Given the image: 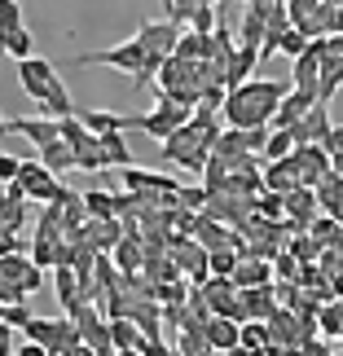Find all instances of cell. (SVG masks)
Masks as SVG:
<instances>
[{
  "label": "cell",
  "mask_w": 343,
  "mask_h": 356,
  "mask_svg": "<svg viewBox=\"0 0 343 356\" xmlns=\"http://www.w3.org/2000/svg\"><path fill=\"white\" fill-rule=\"evenodd\" d=\"M291 92V84H282V79H255V84H238L225 97V123L233 132H255L264 128V123L278 115L282 97Z\"/></svg>",
  "instance_id": "6da1fadb"
},
{
  "label": "cell",
  "mask_w": 343,
  "mask_h": 356,
  "mask_svg": "<svg viewBox=\"0 0 343 356\" xmlns=\"http://www.w3.org/2000/svg\"><path fill=\"white\" fill-rule=\"evenodd\" d=\"M18 185H22V194L26 198H35V202H62L71 189H66L58 176H49L45 168H40V159H22V172H18Z\"/></svg>",
  "instance_id": "7a4b0ae2"
},
{
  "label": "cell",
  "mask_w": 343,
  "mask_h": 356,
  "mask_svg": "<svg viewBox=\"0 0 343 356\" xmlns=\"http://www.w3.org/2000/svg\"><path fill=\"white\" fill-rule=\"evenodd\" d=\"M163 159L176 163V168H185V172H202V168H207V159H212V149L202 145L189 128H181V132H172L168 141H163Z\"/></svg>",
  "instance_id": "3957f363"
},
{
  "label": "cell",
  "mask_w": 343,
  "mask_h": 356,
  "mask_svg": "<svg viewBox=\"0 0 343 356\" xmlns=\"http://www.w3.org/2000/svg\"><path fill=\"white\" fill-rule=\"evenodd\" d=\"M145 62V49L136 44V40H123V44L106 49V53H79V58H71V66H115V71H128L136 75Z\"/></svg>",
  "instance_id": "277c9868"
},
{
  "label": "cell",
  "mask_w": 343,
  "mask_h": 356,
  "mask_svg": "<svg viewBox=\"0 0 343 356\" xmlns=\"http://www.w3.org/2000/svg\"><path fill=\"white\" fill-rule=\"evenodd\" d=\"M185 123H189V115L176 111V106H168V102H163L154 115H128V128H141L145 136H154V141H168V136L181 132Z\"/></svg>",
  "instance_id": "5b68a950"
},
{
  "label": "cell",
  "mask_w": 343,
  "mask_h": 356,
  "mask_svg": "<svg viewBox=\"0 0 343 356\" xmlns=\"http://www.w3.org/2000/svg\"><path fill=\"white\" fill-rule=\"evenodd\" d=\"M26 136V141H31V149H35V154H40V149H45V145H53V141H62V136H58V123H53V119H26V115H5V136Z\"/></svg>",
  "instance_id": "8992f818"
},
{
  "label": "cell",
  "mask_w": 343,
  "mask_h": 356,
  "mask_svg": "<svg viewBox=\"0 0 343 356\" xmlns=\"http://www.w3.org/2000/svg\"><path fill=\"white\" fill-rule=\"evenodd\" d=\"M317 84H321V49L317 40L304 49V58H295V75H291V92H299V97L317 102Z\"/></svg>",
  "instance_id": "52a82bcc"
},
{
  "label": "cell",
  "mask_w": 343,
  "mask_h": 356,
  "mask_svg": "<svg viewBox=\"0 0 343 356\" xmlns=\"http://www.w3.org/2000/svg\"><path fill=\"white\" fill-rule=\"evenodd\" d=\"M330 128H335V123H330V106H312V111L299 119L295 128H286V132H291L295 149H304V145H321L326 136H330Z\"/></svg>",
  "instance_id": "ba28073f"
},
{
  "label": "cell",
  "mask_w": 343,
  "mask_h": 356,
  "mask_svg": "<svg viewBox=\"0 0 343 356\" xmlns=\"http://www.w3.org/2000/svg\"><path fill=\"white\" fill-rule=\"evenodd\" d=\"M58 79V66H53L49 58H26V62H18V84H22V92L26 97H45V88Z\"/></svg>",
  "instance_id": "9c48e42d"
},
{
  "label": "cell",
  "mask_w": 343,
  "mask_h": 356,
  "mask_svg": "<svg viewBox=\"0 0 343 356\" xmlns=\"http://www.w3.org/2000/svg\"><path fill=\"white\" fill-rule=\"evenodd\" d=\"M136 40V44H141L145 53H159V58H172V53H176V40H181V31H176V26H168V22H141V31H136L132 35Z\"/></svg>",
  "instance_id": "30bf717a"
},
{
  "label": "cell",
  "mask_w": 343,
  "mask_h": 356,
  "mask_svg": "<svg viewBox=\"0 0 343 356\" xmlns=\"http://www.w3.org/2000/svg\"><path fill=\"white\" fill-rule=\"evenodd\" d=\"M71 115H75V97H71V88H66V79H53V84L45 88V97H40V119L62 123V119H71Z\"/></svg>",
  "instance_id": "8fae6325"
},
{
  "label": "cell",
  "mask_w": 343,
  "mask_h": 356,
  "mask_svg": "<svg viewBox=\"0 0 343 356\" xmlns=\"http://www.w3.org/2000/svg\"><path fill=\"white\" fill-rule=\"evenodd\" d=\"M75 119L88 136H111L128 128V115H115V111H75Z\"/></svg>",
  "instance_id": "7c38bea8"
},
{
  "label": "cell",
  "mask_w": 343,
  "mask_h": 356,
  "mask_svg": "<svg viewBox=\"0 0 343 356\" xmlns=\"http://www.w3.org/2000/svg\"><path fill=\"white\" fill-rule=\"evenodd\" d=\"M238 330H242V325L225 321V317H207V321H202V339H207L212 352H233V348H238Z\"/></svg>",
  "instance_id": "4fadbf2b"
},
{
  "label": "cell",
  "mask_w": 343,
  "mask_h": 356,
  "mask_svg": "<svg viewBox=\"0 0 343 356\" xmlns=\"http://www.w3.org/2000/svg\"><path fill=\"white\" fill-rule=\"evenodd\" d=\"M172 264L176 268H185L194 282H207V251H202L198 242H176V255H172Z\"/></svg>",
  "instance_id": "5bb4252c"
},
{
  "label": "cell",
  "mask_w": 343,
  "mask_h": 356,
  "mask_svg": "<svg viewBox=\"0 0 343 356\" xmlns=\"http://www.w3.org/2000/svg\"><path fill=\"white\" fill-rule=\"evenodd\" d=\"M255 62H260V53L255 49H233L229 53V62H225V75H221V84H229V88H238V84H246V75L255 71Z\"/></svg>",
  "instance_id": "9a60e30c"
},
{
  "label": "cell",
  "mask_w": 343,
  "mask_h": 356,
  "mask_svg": "<svg viewBox=\"0 0 343 356\" xmlns=\"http://www.w3.org/2000/svg\"><path fill=\"white\" fill-rule=\"evenodd\" d=\"M312 106H317V102L299 97V92H286V97H282V106H278V115L269 119V123H273V132H286V128H295V123H299V119H304V115L312 111Z\"/></svg>",
  "instance_id": "2e32d148"
},
{
  "label": "cell",
  "mask_w": 343,
  "mask_h": 356,
  "mask_svg": "<svg viewBox=\"0 0 343 356\" xmlns=\"http://www.w3.org/2000/svg\"><path fill=\"white\" fill-rule=\"evenodd\" d=\"M233 291H251L255 282H269V264L255 255H238V268H233Z\"/></svg>",
  "instance_id": "e0dca14e"
},
{
  "label": "cell",
  "mask_w": 343,
  "mask_h": 356,
  "mask_svg": "<svg viewBox=\"0 0 343 356\" xmlns=\"http://www.w3.org/2000/svg\"><path fill=\"white\" fill-rule=\"evenodd\" d=\"M40 168H45L49 176H58V181H62V176L75 168V154H71V145H66V141H53V145H45V149H40Z\"/></svg>",
  "instance_id": "ac0fdd59"
},
{
  "label": "cell",
  "mask_w": 343,
  "mask_h": 356,
  "mask_svg": "<svg viewBox=\"0 0 343 356\" xmlns=\"http://www.w3.org/2000/svg\"><path fill=\"white\" fill-rule=\"evenodd\" d=\"M97 145H102V163L106 168H132V149H128V141H123L119 132H111V136H97Z\"/></svg>",
  "instance_id": "d6986e66"
},
{
  "label": "cell",
  "mask_w": 343,
  "mask_h": 356,
  "mask_svg": "<svg viewBox=\"0 0 343 356\" xmlns=\"http://www.w3.org/2000/svg\"><path fill=\"white\" fill-rule=\"evenodd\" d=\"M53 277H58V299H62V308H66V317L84 304L79 299V282H75V268L71 264H62V268H53Z\"/></svg>",
  "instance_id": "ffe728a7"
},
{
  "label": "cell",
  "mask_w": 343,
  "mask_h": 356,
  "mask_svg": "<svg viewBox=\"0 0 343 356\" xmlns=\"http://www.w3.org/2000/svg\"><path fill=\"white\" fill-rule=\"evenodd\" d=\"M189 26H194V35L212 40L216 26H221V5H202V0H194V18H189Z\"/></svg>",
  "instance_id": "44dd1931"
},
{
  "label": "cell",
  "mask_w": 343,
  "mask_h": 356,
  "mask_svg": "<svg viewBox=\"0 0 343 356\" xmlns=\"http://www.w3.org/2000/svg\"><path fill=\"white\" fill-rule=\"evenodd\" d=\"M84 211H93V220H119L115 216V194H102V189H88L84 198Z\"/></svg>",
  "instance_id": "7402d4cb"
},
{
  "label": "cell",
  "mask_w": 343,
  "mask_h": 356,
  "mask_svg": "<svg viewBox=\"0 0 343 356\" xmlns=\"http://www.w3.org/2000/svg\"><path fill=\"white\" fill-rule=\"evenodd\" d=\"M22 31V5H13V0H0V53H5L9 35Z\"/></svg>",
  "instance_id": "603a6c76"
},
{
  "label": "cell",
  "mask_w": 343,
  "mask_h": 356,
  "mask_svg": "<svg viewBox=\"0 0 343 356\" xmlns=\"http://www.w3.org/2000/svg\"><path fill=\"white\" fill-rule=\"evenodd\" d=\"M264 343H269L264 321H242V330H238V348H242V352H260Z\"/></svg>",
  "instance_id": "cb8c5ba5"
},
{
  "label": "cell",
  "mask_w": 343,
  "mask_h": 356,
  "mask_svg": "<svg viewBox=\"0 0 343 356\" xmlns=\"http://www.w3.org/2000/svg\"><path fill=\"white\" fill-rule=\"evenodd\" d=\"M233 268H238V251H229V246H216V251H207V273H221V277L229 282Z\"/></svg>",
  "instance_id": "d4e9b609"
},
{
  "label": "cell",
  "mask_w": 343,
  "mask_h": 356,
  "mask_svg": "<svg viewBox=\"0 0 343 356\" xmlns=\"http://www.w3.org/2000/svg\"><path fill=\"white\" fill-rule=\"evenodd\" d=\"M5 53H9L13 62L35 58V40H31V31H26V26H22V31H13V35H9V44H5Z\"/></svg>",
  "instance_id": "484cf974"
},
{
  "label": "cell",
  "mask_w": 343,
  "mask_h": 356,
  "mask_svg": "<svg viewBox=\"0 0 343 356\" xmlns=\"http://www.w3.org/2000/svg\"><path fill=\"white\" fill-rule=\"evenodd\" d=\"M115 264H119L123 273H136V268H141V246H136V238H123V242L115 246Z\"/></svg>",
  "instance_id": "4316f807"
},
{
  "label": "cell",
  "mask_w": 343,
  "mask_h": 356,
  "mask_svg": "<svg viewBox=\"0 0 343 356\" xmlns=\"http://www.w3.org/2000/svg\"><path fill=\"white\" fill-rule=\"evenodd\" d=\"M189 18H194V0H189V5H181V0H168V5H163V22L176 26V31L189 26Z\"/></svg>",
  "instance_id": "83f0119b"
},
{
  "label": "cell",
  "mask_w": 343,
  "mask_h": 356,
  "mask_svg": "<svg viewBox=\"0 0 343 356\" xmlns=\"http://www.w3.org/2000/svg\"><path fill=\"white\" fill-rule=\"evenodd\" d=\"M264 154H269L273 163L291 159V154H295V141H291V132H269V145H264Z\"/></svg>",
  "instance_id": "f1b7e54d"
},
{
  "label": "cell",
  "mask_w": 343,
  "mask_h": 356,
  "mask_svg": "<svg viewBox=\"0 0 343 356\" xmlns=\"http://www.w3.org/2000/svg\"><path fill=\"white\" fill-rule=\"evenodd\" d=\"M0 321L9 325V330H26L31 325V308L26 304H13V308H0Z\"/></svg>",
  "instance_id": "f546056e"
},
{
  "label": "cell",
  "mask_w": 343,
  "mask_h": 356,
  "mask_svg": "<svg viewBox=\"0 0 343 356\" xmlns=\"http://www.w3.org/2000/svg\"><path fill=\"white\" fill-rule=\"evenodd\" d=\"M304 49H308V40L299 35V31H286V35H282V44H278V53H282V58H291V62H295V58H304Z\"/></svg>",
  "instance_id": "4dcf8cb0"
},
{
  "label": "cell",
  "mask_w": 343,
  "mask_h": 356,
  "mask_svg": "<svg viewBox=\"0 0 343 356\" xmlns=\"http://www.w3.org/2000/svg\"><path fill=\"white\" fill-rule=\"evenodd\" d=\"M22 172V159L18 154H0V185H13Z\"/></svg>",
  "instance_id": "1f68e13d"
},
{
  "label": "cell",
  "mask_w": 343,
  "mask_h": 356,
  "mask_svg": "<svg viewBox=\"0 0 343 356\" xmlns=\"http://www.w3.org/2000/svg\"><path fill=\"white\" fill-rule=\"evenodd\" d=\"M317 149H326V159H330V154H343V123H335L330 136H326V141H321Z\"/></svg>",
  "instance_id": "d6a6232c"
},
{
  "label": "cell",
  "mask_w": 343,
  "mask_h": 356,
  "mask_svg": "<svg viewBox=\"0 0 343 356\" xmlns=\"http://www.w3.org/2000/svg\"><path fill=\"white\" fill-rule=\"evenodd\" d=\"M13 304H26V295L18 291V286H9V282H0V308H13Z\"/></svg>",
  "instance_id": "836d02e7"
},
{
  "label": "cell",
  "mask_w": 343,
  "mask_h": 356,
  "mask_svg": "<svg viewBox=\"0 0 343 356\" xmlns=\"http://www.w3.org/2000/svg\"><path fill=\"white\" fill-rule=\"evenodd\" d=\"M255 211H264V216H282V202L273 198V194H269V198H255Z\"/></svg>",
  "instance_id": "e575fe53"
},
{
  "label": "cell",
  "mask_w": 343,
  "mask_h": 356,
  "mask_svg": "<svg viewBox=\"0 0 343 356\" xmlns=\"http://www.w3.org/2000/svg\"><path fill=\"white\" fill-rule=\"evenodd\" d=\"M0 356H13V330L0 321Z\"/></svg>",
  "instance_id": "d590c367"
},
{
  "label": "cell",
  "mask_w": 343,
  "mask_h": 356,
  "mask_svg": "<svg viewBox=\"0 0 343 356\" xmlns=\"http://www.w3.org/2000/svg\"><path fill=\"white\" fill-rule=\"evenodd\" d=\"M13 356H49V352H45V348H35V343H22Z\"/></svg>",
  "instance_id": "8d00e7d4"
},
{
  "label": "cell",
  "mask_w": 343,
  "mask_h": 356,
  "mask_svg": "<svg viewBox=\"0 0 343 356\" xmlns=\"http://www.w3.org/2000/svg\"><path fill=\"white\" fill-rule=\"evenodd\" d=\"M330 176H339V181H343V154H330Z\"/></svg>",
  "instance_id": "74e56055"
},
{
  "label": "cell",
  "mask_w": 343,
  "mask_h": 356,
  "mask_svg": "<svg viewBox=\"0 0 343 356\" xmlns=\"http://www.w3.org/2000/svg\"><path fill=\"white\" fill-rule=\"evenodd\" d=\"M335 35H343V5H335Z\"/></svg>",
  "instance_id": "f35d334b"
},
{
  "label": "cell",
  "mask_w": 343,
  "mask_h": 356,
  "mask_svg": "<svg viewBox=\"0 0 343 356\" xmlns=\"http://www.w3.org/2000/svg\"><path fill=\"white\" fill-rule=\"evenodd\" d=\"M115 356H141V352H115Z\"/></svg>",
  "instance_id": "ab89813d"
},
{
  "label": "cell",
  "mask_w": 343,
  "mask_h": 356,
  "mask_svg": "<svg viewBox=\"0 0 343 356\" xmlns=\"http://www.w3.org/2000/svg\"><path fill=\"white\" fill-rule=\"evenodd\" d=\"M0 136H5V115H0Z\"/></svg>",
  "instance_id": "60d3db41"
}]
</instances>
